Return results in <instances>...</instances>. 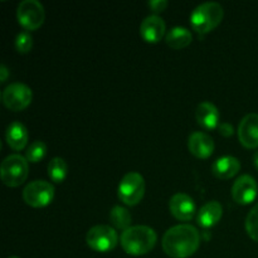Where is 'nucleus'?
<instances>
[{
	"label": "nucleus",
	"instance_id": "1",
	"mask_svg": "<svg viewBox=\"0 0 258 258\" xmlns=\"http://www.w3.org/2000/svg\"><path fill=\"white\" fill-rule=\"evenodd\" d=\"M163 249L171 258L193 256L201 246V233L191 224H178L164 233Z\"/></svg>",
	"mask_w": 258,
	"mask_h": 258
},
{
	"label": "nucleus",
	"instance_id": "2",
	"mask_svg": "<svg viewBox=\"0 0 258 258\" xmlns=\"http://www.w3.org/2000/svg\"><path fill=\"white\" fill-rule=\"evenodd\" d=\"M158 236L151 227L131 226L121 233L120 242L123 251L131 256H143L155 247Z\"/></svg>",
	"mask_w": 258,
	"mask_h": 258
},
{
	"label": "nucleus",
	"instance_id": "3",
	"mask_svg": "<svg viewBox=\"0 0 258 258\" xmlns=\"http://www.w3.org/2000/svg\"><path fill=\"white\" fill-rule=\"evenodd\" d=\"M223 7L217 2L198 5L190 14V24L199 34H207L219 25L223 19Z\"/></svg>",
	"mask_w": 258,
	"mask_h": 258
},
{
	"label": "nucleus",
	"instance_id": "4",
	"mask_svg": "<svg viewBox=\"0 0 258 258\" xmlns=\"http://www.w3.org/2000/svg\"><path fill=\"white\" fill-rule=\"evenodd\" d=\"M28 173H29L28 160L19 154H12L7 156L0 165V176L3 183L12 188L24 183Z\"/></svg>",
	"mask_w": 258,
	"mask_h": 258
},
{
	"label": "nucleus",
	"instance_id": "5",
	"mask_svg": "<svg viewBox=\"0 0 258 258\" xmlns=\"http://www.w3.org/2000/svg\"><path fill=\"white\" fill-rule=\"evenodd\" d=\"M118 198L126 206H136L145 194V180L138 171H130L121 179L117 189Z\"/></svg>",
	"mask_w": 258,
	"mask_h": 258
},
{
	"label": "nucleus",
	"instance_id": "6",
	"mask_svg": "<svg viewBox=\"0 0 258 258\" xmlns=\"http://www.w3.org/2000/svg\"><path fill=\"white\" fill-rule=\"evenodd\" d=\"M86 242L88 247L96 252L112 251L118 243V234L115 228L105 224L92 227L87 232Z\"/></svg>",
	"mask_w": 258,
	"mask_h": 258
},
{
	"label": "nucleus",
	"instance_id": "7",
	"mask_svg": "<svg viewBox=\"0 0 258 258\" xmlns=\"http://www.w3.org/2000/svg\"><path fill=\"white\" fill-rule=\"evenodd\" d=\"M17 18L25 30H35L44 22V8L38 0H23L18 5Z\"/></svg>",
	"mask_w": 258,
	"mask_h": 258
},
{
	"label": "nucleus",
	"instance_id": "8",
	"mask_svg": "<svg viewBox=\"0 0 258 258\" xmlns=\"http://www.w3.org/2000/svg\"><path fill=\"white\" fill-rule=\"evenodd\" d=\"M54 197V186L49 181L34 180L30 181L23 189V199L25 203L34 208H42L48 206Z\"/></svg>",
	"mask_w": 258,
	"mask_h": 258
},
{
	"label": "nucleus",
	"instance_id": "9",
	"mask_svg": "<svg viewBox=\"0 0 258 258\" xmlns=\"http://www.w3.org/2000/svg\"><path fill=\"white\" fill-rule=\"evenodd\" d=\"M3 103L12 111H22L30 105L33 92L30 87L20 82L10 83L3 91Z\"/></svg>",
	"mask_w": 258,
	"mask_h": 258
},
{
	"label": "nucleus",
	"instance_id": "10",
	"mask_svg": "<svg viewBox=\"0 0 258 258\" xmlns=\"http://www.w3.org/2000/svg\"><path fill=\"white\" fill-rule=\"evenodd\" d=\"M258 193L257 181L253 176L244 174L237 178L232 185V198L236 203L247 206L256 199Z\"/></svg>",
	"mask_w": 258,
	"mask_h": 258
},
{
	"label": "nucleus",
	"instance_id": "11",
	"mask_svg": "<svg viewBox=\"0 0 258 258\" xmlns=\"http://www.w3.org/2000/svg\"><path fill=\"white\" fill-rule=\"evenodd\" d=\"M239 143L247 149L258 148V113H248L238 125Z\"/></svg>",
	"mask_w": 258,
	"mask_h": 258
},
{
	"label": "nucleus",
	"instance_id": "12",
	"mask_svg": "<svg viewBox=\"0 0 258 258\" xmlns=\"http://www.w3.org/2000/svg\"><path fill=\"white\" fill-rule=\"evenodd\" d=\"M169 209L178 221L188 222L193 218L194 213H196V203L188 194L176 193L170 198Z\"/></svg>",
	"mask_w": 258,
	"mask_h": 258
},
{
	"label": "nucleus",
	"instance_id": "13",
	"mask_svg": "<svg viewBox=\"0 0 258 258\" xmlns=\"http://www.w3.org/2000/svg\"><path fill=\"white\" fill-rule=\"evenodd\" d=\"M166 30L165 22L159 15H149L140 25V35L148 43H158Z\"/></svg>",
	"mask_w": 258,
	"mask_h": 258
},
{
	"label": "nucleus",
	"instance_id": "14",
	"mask_svg": "<svg viewBox=\"0 0 258 258\" xmlns=\"http://www.w3.org/2000/svg\"><path fill=\"white\" fill-rule=\"evenodd\" d=\"M189 151L193 154L196 158L207 159L213 154L214 151V141L208 134L196 131L191 134L188 139Z\"/></svg>",
	"mask_w": 258,
	"mask_h": 258
},
{
	"label": "nucleus",
	"instance_id": "15",
	"mask_svg": "<svg viewBox=\"0 0 258 258\" xmlns=\"http://www.w3.org/2000/svg\"><path fill=\"white\" fill-rule=\"evenodd\" d=\"M219 111L214 103L204 101L198 105L196 110V118L199 125L206 130H213L219 126Z\"/></svg>",
	"mask_w": 258,
	"mask_h": 258
},
{
	"label": "nucleus",
	"instance_id": "16",
	"mask_svg": "<svg viewBox=\"0 0 258 258\" xmlns=\"http://www.w3.org/2000/svg\"><path fill=\"white\" fill-rule=\"evenodd\" d=\"M222 216H223L222 204L217 201H211L199 209L197 222L203 228H211L221 221Z\"/></svg>",
	"mask_w": 258,
	"mask_h": 258
},
{
	"label": "nucleus",
	"instance_id": "17",
	"mask_svg": "<svg viewBox=\"0 0 258 258\" xmlns=\"http://www.w3.org/2000/svg\"><path fill=\"white\" fill-rule=\"evenodd\" d=\"M5 139H7L8 145H9L13 150L20 151L27 146L29 134H28L27 127H25L20 121H13V122L9 123V126L7 127Z\"/></svg>",
	"mask_w": 258,
	"mask_h": 258
},
{
	"label": "nucleus",
	"instance_id": "18",
	"mask_svg": "<svg viewBox=\"0 0 258 258\" xmlns=\"http://www.w3.org/2000/svg\"><path fill=\"white\" fill-rule=\"evenodd\" d=\"M241 169V163H239L238 159L236 156L226 155L218 158L212 165V173L214 176H217L218 179H226L232 178V176L236 175L237 173Z\"/></svg>",
	"mask_w": 258,
	"mask_h": 258
},
{
	"label": "nucleus",
	"instance_id": "19",
	"mask_svg": "<svg viewBox=\"0 0 258 258\" xmlns=\"http://www.w3.org/2000/svg\"><path fill=\"white\" fill-rule=\"evenodd\" d=\"M193 40L190 30L184 27H174L168 32L165 37L166 44L173 49H181L188 47Z\"/></svg>",
	"mask_w": 258,
	"mask_h": 258
},
{
	"label": "nucleus",
	"instance_id": "20",
	"mask_svg": "<svg viewBox=\"0 0 258 258\" xmlns=\"http://www.w3.org/2000/svg\"><path fill=\"white\" fill-rule=\"evenodd\" d=\"M110 221L115 228L126 231L131 227L133 217H131V213L126 208L121 206H115L110 211Z\"/></svg>",
	"mask_w": 258,
	"mask_h": 258
},
{
	"label": "nucleus",
	"instance_id": "21",
	"mask_svg": "<svg viewBox=\"0 0 258 258\" xmlns=\"http://www.w3.org/2000/svg\"><path fill=\"white\" fill-rule=\"evenodd\" d=\"M48 175H49L50 180L54 183H62L66 179L68 173V165L66 160L59 156H55L52 160L48 163Z\"/></svg>",
	"mask_w": 258,
	"mask_h": 258
},
{
	"label": "nucleus",
	"instance_id": "22",
	"mask_svg": "<svg viewBox=\"0 0 258 258\" xmlns=\"http://www.w3.org/2000/svg\"><path fill=\"white\" fill-rule=\"evenodd\" d=\"M45 154H47V145L43 141L37 140L28 146L25 151V159L28 163H38L44 158Z\"/></svg>",
	"mask_w": 258,
	"mask_h": 258
},
{
	"label": "nucleus",
	"instance_id": "23",
	"mask_svg": "<svg viewBox=\"0 0 258 258\" xmlns=\"http://www.w3.org/2000/svg\"><path fill=\"white\" fill-rule=\"evenodd\" d=\"M244 226H246V231L248 236L253 241L258 242V203L254 204L253 208L249 211Z\"/></svg>",
	"mask_w": 258,
	"mask_h": 258
},
{
	"label": "nucleus",
	"instance_id": "24",
	"mask_svg": "<svg viewBox=\"0 0 258 258\" xmlns=\"http://www.w3.org/2000/svg\"><path fill=\"white\" fill-rule=\"evenodd\" d=\"M33 47V37L29 30H22L15 38V49L19 53H28Z\"/></svg>",
	"mask_w": 258,
	"mask_h": 258
},
{
	"label": "nucleus",
	"instance_id": "25",
	"mask_svg": "<svg viewBox=\"0 0 258 258\" xmlns=\"http://www.w3.org/2000/svg\"><path fill=\"white\" fill-rule=\"evenodd\" d=\"M149 7L154 13H161L168 7V2L166 0H151L149 2Z\"/></svg>",
	"mask_w": 258,
	"mask_h": 258
},
{
	"label": "nucleus",
	"instance_id": "26",
	"mask_svg": "<svg viewBox=\"0 0 258 258\" xmlns=\"http://www.w3.org/2000/svg\"><path fill=\"white\" fill-rule=\"evenodd\" d=\"M218 130H219V134H221V135H223V136H226V138H229V136L233 135V133H234L233 126H232L231 123H228V122L219 123Z\"/></svg>",
	"mask_w": 258,
	"mask_h": 258
},
{
	"label": "nucleus",
	"instance_id": "27",
	"mask_svg": "<svg viewBox=\"0 0 258 258\" xmlns=\"http://www.w3.org/2000/svg\"><path fill=\"white\" fill-rule=\"evenodd\" d=\"M8 77H9V70L5 64H2L0 66V82H5Z\"/></svg>",
	"mask_w": 258,
	"mask_h": 258
},
{
	"label": "nucleus",
	"instance_id": "28",
	"mask_svg": "<svg viewBox=\"0 0 258 258\" xmlns=\"http://www.w3.org/2000/svg\"><path fill=\"white\" fill-rule=\"evenodd\" d=\"M253 163H254V166L258 169V151L253 154Z\"/></svg>",
	"mask_w": 258,
	"mask_h": 258
},
{
	"label": "nucleus",
	"instance_id": "29",
	"mask_svg": "<svg viewBox=\"0 0 258 258\" xmlns=\"http://www.w3.org/2000/svg\"><path fill=\"white\" fill-rule=\"evenodd\" d=\"M9 258H19V257H15V256H12V257H9Z\"/></svg>",
	"mask_w": 258,
	"mask_h": 258
}]
</instances>
